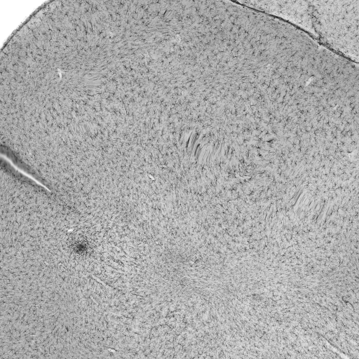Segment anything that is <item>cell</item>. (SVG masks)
Segmentation results:
<instances>
[{"label":"cell","instance_id":"6da1fadb","mask_svg":"<svg viewBox=\"0 0 359 359\" xmlns=\"http://www.w3.org/2000/svg\"><path fill=\"white\" fill-rule=\"evenodd\" d=\"M309 2L318 39L331 50L358 63L359 0Z\"/></svg>","mask_w":359,"mask_h":359},{"label":"cell","instance_id":"7a4b0ae2","mask_svg":"<svg viewBox=\"0 0 359 359\" xmlns=\"http://www.w3.org/2000/svg\"><path fill=\"white\" fill-rule=\"evenodd\" d=\"M248 6L270 16L281 20L292 25H295L302 31L317 39L309 1H239Z\"/></svg>","mask_w":359,"mask_h":359}]
</instances>
